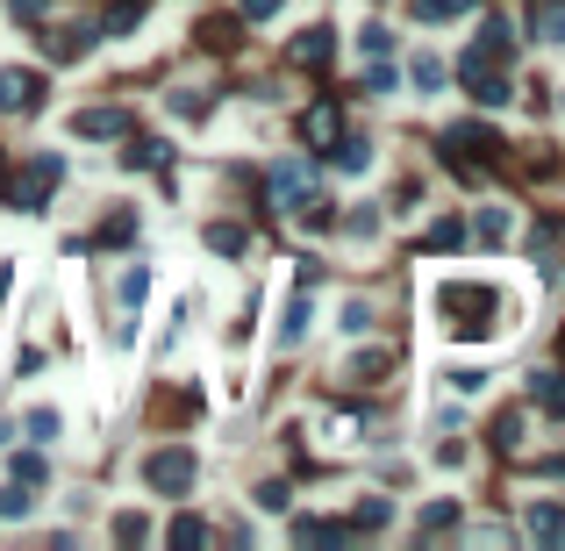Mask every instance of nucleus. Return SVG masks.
Masks as SVG:
<instances>
[{
    "mask_svg": "<svg viewBox=\"0 0 565 551\" xmlns=\"http://www.w3.org/2000/svg\"><path fill=\"white\" fill-rule=\"evenodd\" d=\"M165 158H172V143H158V137H137V143H129V165H137V173H158Z\"/></svg>",
    "mask_w": 565,
    "mask_h": 551,
    "instance_id": "4468645a",
    "label": "nucleus"
},
{
    "mask_svg": "<svg viewBox=\"0 0 565 551\" xmlns=\"http://www.w3.org/2000/svg\"><path fill=\"white\" fill-rule=\"evenodd\" d=\"M337 165H343V173H365V165H373V143H365V137H343L337 143Z\"/></svg>",
    "mask_w": 565,
    "mask_h": 551,
    "instance_id": "f3484780",
    "label": "nucleus"
},
{
    "mask_svg": "<svg viewBox=\"0 0 565 551\" xmlns=\"http://www.w3.org/2000/svg\"><path fill=\"white\" fill-rule=\"evenodd\" d=\"M72 137H86V143L129 137V115H122V108H79V115H72Z\"/></svg>",
    "mask_w": 565,
    "mask_h": 551,
    "instance_id": "0eeeda50",
    "label": "nucleus"
},
{
    "mask_svg": "<svg viewBox=\"0 0 565 551\" xmlns=\"http://www.w3.org/2000/svg\"><path fill=\"white\" fill-rule=\"evenodd\" d=\"M29 509H36V501H29V480L0 487V516H8V523H22V516H29Z\"/></svg>",
    "mask_w": 565,
    "mask_h": 551,
    "instance_id": "dca6fc26",
    "label": "nucleus"
},
{
    "mask_svg": "<svg viewBox=\"0 0 565 551\" xmlns=\"http://www.w3.org/2000/svg\"><path fill=\"white\" fill-rule=\"evenodd\" d=\"M530 395H537V409H544V415H558V423H565V379L558 373H530Z\"/></svg>",
    "mask_w": 565,
    "mask_h": 551,
    "instance_id": "9b49d317",
    "label": "nucleus"
},
{
    "mask_svg": "<svg viewBox=\"0 0 565 551\" xmlns=\"http://www.w3.org/2000/svg\"><path fill=\"white\" fill-rule=\"evenodd\" d=\"M301 337H309V293H293L287 323H279V345H301Z\"/></svg>",
    "mask_w": 565,
    "mask_h": 551,
    "instance_id": "ddd939ff",
    "label": "nucleus"
},
{
    "mask_svg": "<svg viewBox=\"0 0 565 551\" xmlns=\"http://www.w3.org/2000/svg\"><path fill=\"white\" fill-rule=\"evenodd\" d=\"M309 201H315V173H309V165H301V158L273 165V208H279V215H301Z\"/></svg>",
    "mask_w": 565,
    "mask_h": 551,
    "instance_id": "20e7f679",
    "label": "nucleus"
},
{
    "mask_svg": "<svg viewBox=\"0 0 565 551\" xmlns=\"http://www.w3.org/2000/svg\"><path fill=\"white\" fill-rule=\"evenodd\" d=\"M365 87H373V93H394V87H401V72L387 65V58H373V72H365Z\"/></svg>",
    "mask_w": 565,
    "mask_h": 551,
    "instance_id": "b1692460",
    "label": "nucleus"
},
{
    "mask_svg": "<svg viewBox=\"0 0 565 551\" xmlns=\"http://www.w3.org/2000/svg\"><path fill=\"white\" fill-rule=\"evenodd\" d=\"M387 516H394V501H359V516H351V530H379V523H387Z\"/></svg>",
    "mask_w": 565,
    "mask_h": 551,
    "instance_id": "6ab92c4d",
    "label": "nucleus"
},
{
    "mask_svg": "<svg viewBox=\"0 0 565 551\" xmlns=\"http://www.w3.org/2000/svg\"><path fill=\"white\" fill-rule=\"evenodd\" d=\"M58 179H65V158H58V151H36L29 165H22V179L8 187V201H15L22 215H36V208L51 201V187H58Z\"/></svg>",
    "mask_w": 565,
    "mask_h": 551,
    "instance_id": "7ed1b4c3",
    "label": "nucleus"
},
{
    "mask_svg": "<svg viewBox=\"0 0 565 551\" xmlns=\"http://www.w3.org/2000/svg\"><path fill=\"white\" fill-rule=\"evenodd\" d=\"M301 129H309V143H337V129H343L337 101H315V108H309V122H301Z\"/></svg>",
    "mask_w": 565,
    "mask_h": 551,
    "instance_id": "9d476101",
    "label": "nucleus"
},
{
    "mask_svg": "<svg viewBox=\"0 0 565 551\" xmlns=\"http://www.w3.org/2000/svg\"><path fill=\"white\" fill-rule=\"evenodd\" d=\"M208 251L237 259V251H243V229H237V223H208Z\"/></svg>",
    "mask_w": 565,
    "mask_h": 551,
    "instance_id": "a211bd4d",
    "label": "nucleus"
},
{
    "mask_svg": "<svg viewBox=\"0 0 565 551\" xmlns=\"http://www.w3.org/2000/svg\"><path fill=\"white\" fill-rule=\"evenodd\" d=\"M265 15H279V0H243V22H265Z\"/></svg>",
    "mask_w": 565,
    "mask_h": 551,
    "instance_id": "473e14b6",
    "label": "nucleus"
},
{
    "mask_svg": "<svg viewBox=\"0 0 565 551\" xmlns=\"http://www.w3.org/2000/svg\"><path fill=\"white\" fill-rule=\"evenodd\" d=\"M0 293H8V273H0Z\"/></svg>",
    "mask_w": 565,
    "mask_h": 551,
    "instance_id": "72a5a7b5",
    "label": "nucleus"
},
{
    "mask_svg": "<svg viewBox=\"0 0 565 551\" xmlns=\"http://www.w3.org/2000/svg\"><path fill=\"white\" fill-rule=\"evenodd\" d=\"M143 287H151V273H143V265H129V273H122V301L137 309V301H143Z\"/></svg>",
    "mask_w": 565,
    "mask_h": 551,
    "instance_id": "393cba45",
    "label": "nucleus"
},
{
    "mask_svg": "<svg viewBox=\"0 0 565 551\" xmlns=\"http://www.w3.org/2000/svg\"><path fill=\"white\" fill-rule=\"evenodd\" d=\"M29 437H36V444H51V437H58V415L36 409V415H29Z\"/></svg>",
    "mask_w": 565,
    "mask_h": 551,
    "instance_id": "c85d7f7f",
    "label": "nucleus"
},
{
    "mask_svg": "<svg viewBox=\"0 0 565 551\" xmlns=\"http://www.w3.org/2000/svg\"><path fill=\"white\" fill-rule=\"evenodd\" d=\"M501 237H508V215H501V208H487V215H480V243H501Z\"/></svg>",
    "mask_w": 565,
    "mask_h": 551,
    "instance_id": "a878e982",
    "label": "nucleus"
},
{
    "mask_svg": "<svg viewBox=\"0 0 565 551\" xmlns=\"http://www.w3.org/2000/svg\"><path fill=\"white\" fill-rule=\"evenodd\" d=\"M415 87H423V93H437V87H444V58H415Z\"/></svg>",
    "mask_w": 565,
    "mask_h": 551,
    "instance_id": "aec40b11",
    "label": "nucleus"
},
{
    "mask_svg": "<svg viewBox=\"0 0 565 551\" xmlns=\"http://www.w3.org/2000/svg\"><path fill=\"white\" fill-rule=\"evenodd\" d=\"M459 243H465V229H459V223H437V229L423 237V251H459Z\"/></svg>",
    "mask_w": 565,
    "mask_h": 551,
    "instance_id": "4be33fe9",
    "label": "nucleus"
},
{
    "mask_svg": "<svg viewBox=\"0 0 565 551\" xmlns=\"http://www.w3.org/2000/svg\"><path fill=\"white\" fill-rule=\"evenodd\" d=\"M437 315H444V329L459 337V345H487V337L501 329V315H515V309L494 287H480V279H451V287L437 293Z\"/></svg>",
    "mask_w": 565,
    "mask_h": 551,
    "instance_id": "f257e3e1",
    "label": "nucleus"
},
{
    "mask_svg": "<svg viewBox=\"0 0 565 551\" xmlns=\"http://www.w3.org/2000/svg\"><path fill=\"white\" fill-rule=\"evenodd\" d=\"M494 158H501V137H494V129H480V122H451V129H444V165H451L459 179H480Z\"/></svg>",
    "mask_w": 565,
    "mask_h": 551,
    "instance_id": "f03ea898",
    "label": "nucleus"
},
{
    "mask_svg": "<svg viewBox=\"0 0 565 551\" xmlns=\"http://www.w3.org/2000/svg\"><path fill=\"white\" fill-rule=\"evenodd\" d=\"M451 387H459V395H480L487 373H480V365H459V373H451Z\"/></svg>",
    "mask_w": 565,
    "mask_h": 551,
    "instance_id": "bb28decb",
    "label": "nucleus"
},
{
    "mask_svg": "<svg viewBox=\"0 0 565 551\" xmlns=\"http://www.w3.org/2000/svg\"><path fill=\"white\" fill-rule=\"evenodd\" d=\"M143 8H151V0H115L101 29H108V36H129V29H137V22H143Z\"/></svg>",
    "mask_w": 565,
    "mask_h": 551,
    "instance_id": "f8f14e48",
    "label": "nucleus"
},
{
    "mask_svg": "<svg viewBox=\"0 0 565 551\" xmlns=\"http://www.w3.org/2000/svg\"><path fill=\"white\" fill-rule=\"evenodd\" d=\"M359 43H365V58H387V51H394V36L379 29V22H373V29H365V36H359Z\"/></svg>",
    "mask_w": 565,
    "mask_h": 551,
    "instance_id": "cd10ccee",
    "label": "nucleus"
},
{
    "mask_svg": "<svg viewBox=\"0 0 565 551\" xmlns=\"http://www.w3.org/2000/svg\"><path fill=\"white\" fill-rule=\"evenodd\" d=\"M530 537H537V544H565V509H558V501H537V509H530Z\"/></svg>",
    "mask_w": 565,
    "mask_h": 551,
    "instance_id": "1a4fd4ad",
    "label": "nucleus"
},
{
    "mask_svg": "<svg viewBox=\"0 0 565 551\" xmlns=\"http://www.w3.org/2000/svg\"><path fill=\"white\" fill-rule=\"evenodd\" d=\"M201 537H208V530H201L193 516H179V523H172V544H201Z\"/></svg>",
    "mask_w": 565,
    "mask_h": 551,
    "instance_id": "7c9ffc66",
    "label": "nucleus"
},
{
    "mask_svg": "<svg viewBox=\"0 0 565 551\" xmlns=\"http://www.w3.org/2000/svg\"><path fill=\"white\" fill-rule=\"evenodd\" d=\"M343 329H351V337H359V329H373V309H365V301H351V309H343Z\"/></svg>",
    "mask_w": 565,
    "mask_h": 551,
    "instance_id": "2f4dec72",
    "label": "nucleus"
},
{
    "mask_svg": "<svg viewBox=\"0 0 565 551\" xmlns=\"http://www.w3.org/2000/svg\"><path fill=\"white\" fill-rule=\"evenodd\" d=\"M143 480H151L158 494H187V487H193V451H179V444H172V451H151Z\"/></svg>",
    "mask_w": 565,
    "mask_h": 551,
    "instance_id": "39448f33",
    "label": "nucleus"
},
{
    "mask_svg": "<svg viewBox=\"0 0 565 551\" xmlns=\"http://www.w3.org/2000/svg\"><path fill=\"white\" fill-rule=\"evenodd\" d=\"M329 51H337V36H329V29H301V36H293V65H329Z\"/></svg>",
    "mask_w": 565,
    "mask_h": 551,
    "instance_id": "6e6552de",
    "label": "nucleus"
},
{
    "mask_svg": "<svg viewBox=\"0 0 565 551\" xmlns=\"http://www.w3.org/2000/svg\"><path fill=\"white\" fill-rule=\"evenodd\" d=\"M494 444H501V451L523 444V415H515V409H508V415H494Z\"/></svg>",
    "mask_w": 565,
    "mask_h": 551,
    "instance_id": "5701e85b",
    "label": "nucleus"
},
{
    "mask_svg": "<svg viewBox=\"0 0 565 551\" xmlns=\"http://www.w3.org/2000/svg\"><path fill=\"white\" fill-rule=\"evenodd\" d=\"M201 43H208V51H229V43H237V22H201Z\"/></svg>",
    "mask_w": 565,
    "mask_h": 551,
    "instance_id": "412c9836",
    "label": "nucleus"
},
{
    "mask_svg": "<svg viewBox=\"0 0 565 551\" xmlns=\"http://www.w3.org/2000/svg\"><path fill=\"white\" fill-rule=\"evenodd\" d=\"M0 108H8V115H36V108H43V79H36V72H0Z\"/></svg>",
    "mask_w": 565,
    "mask_h": 551,
    "instance_id": "423d86ee",
    "label": "nucleus"
},
{
    "mask_svg": "<svg viewBox=\"0 0 565 551\" xmlns=\"http://www.w3.org/2000/svg\"><path fill=\"white\" fill-rule=\"evenodd\" d=\"M258 509H287V480H265V487H258Z\"/></svg>",
    "mask_w": 565,
    "mask_h": 551,
    "instance_id": "c756f323",
    "label": "nucleus"
},
{
    "mask_svg": "<svg viewBox=\"0 0 565 551\" xmlns=\"http://www.w3.org/2000/svg\"><path fill=\"white\" fill-rule=\"evenodd\" d=\"M537 36H544V43H565V0H544V8H537Z\"/></svg>",
    "mask_w": 565,
    "mask_h": 551,
    "instance_id": "2eb2a0df",
    "label": "nucleus"
}]
</instances>
